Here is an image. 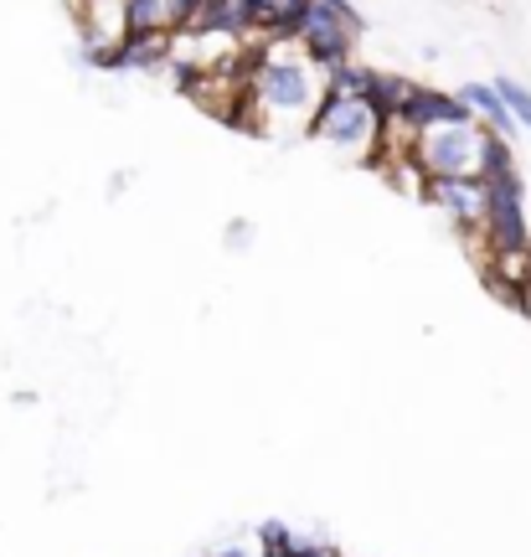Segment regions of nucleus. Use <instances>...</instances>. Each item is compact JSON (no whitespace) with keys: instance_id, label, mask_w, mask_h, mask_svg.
Here are the masks:
<instances>
[{"instance_id":"nucleus-1","label":"nucleus","mask_w":531,"mask_h":557,"mask_svg":"<svg viewBox=\"0 0 531 557\" xmlns=\"http://www.w3.org/2000/svg\"><path fill=\"white\" fill-rule=\"evenodd\" d=\"M376 129H382V114H376L367 99H341L331 88H320L316 94V114L305 124V135L310 139H325L335 145L341 156L351 160H367L372 165L376 156Z\"/></svg>"},{"instance_id":"nucleus-2","label":"nucleus","mask_w":531,"mask_h":557,"mask_svg":"<svg viewBox=\"0 0 531 557\" xmlns=\"http://www.w3.org/2000/svg\"><path fill=\"white\" fill-rule=\"evenodd\" d=\"M480 145H485V124H439V129H418L413 160L423 176H480Z\"/></svg>"},{"instance_id":"nucleus-3","label":"nucleus","mask_w":531,"mask_h":557,"mask_svg":"<svg viewBox=\"0 0 531 557\" xmlns=\"http://www.w3.org/2000/svg\"><path fill=\"white\" fill-rule=\"evenodd\" d=\"M480 243L485 248H527V181L521 171H501L485 181V218H480Z\"/></svg>"},{"instance_id":"nucleus-4","label":"nucleus","mask_w":531,"mask_h":557,"mask_svg":"<svg viewBox=\"0 0 531 557\" xmlns=\"http://www.w3.org/2000/svg\"><path fill=\"white\" fill-rule=\"evenodd\" d=\"M423 201L439 207L459 233H480V218H485V181L480 176H429Z\"/></svg>"},{"instance_id":"nucleus-5","label":"nucleus","mask_w":531,"mask_h":557,"mask_svg":"<svg viewBox=\"0 0 531 557\" xmlns=\"http://www.w3.org/2000/svg\"><path fill=\"white\" fill-rule=\"evenodd\" d=\"M480 278L491 284V295H501V299H506V305L516 310L521 289L531 284V259H527V248H485V253H480Z\"/></svg>"},{"instance_id":"nucleus-6","label":"nucleus","mask_w":531,"mask_h":557,"mask_svg":"<svg viewBox=\"0 0 531 557\" xmlns=\"http://www.w3.org/2000/svg\"><path fill=\"white\" fill-rule=\"evenodd\" d=\"M192 5L197 0H124V37H139V32H165L176 37L192 21Z\"/></svg>"},{"instance_id":"nucleus-7","label":"nucleus","mask_w":531,"mask_h":557,"mask_svg":"<svg viewBox=\"0 0 531 557\" xmlns=\"http://www.w3.org/2000/svg\"><path fill=\"white\" fill-rule=\"evenodd\" d=\"M418 129H439V124H470V109L454 99V94H439V88H413V99L403 109Z\"/></svg>"},{"instance_id":"nucleus-8","label":"nucleus","mask_w":531,"mask_h":557,"mask_svg":"<svg viewBox=\"0 0 531 557\" xmlns=\"http://www.w3.org/2000/svg\"><path fill=\"white\" fill-rule=\"evenodd\" d=\"M413 78H403V73H382V67H367V78H361V99L372 103L376 114L387 120V114H403L408 99H413Z\"/></svg>"},{"instance_id":"nucleus-9","label":"nucleus","mask_w":531,"mask_h":557,"mask_svg":"<svg viewBox=\"0 0 531 557\" xmlns=\"http://www.w3.org/2000/svg\"><path fill=\"white\" fill-rule=\"evenodd\" d=\"M171 41L165 32H139V37H119V67L129 73H165L171 62Z\"/></svg>"},{"instance_id":"nucleus-10","label":"nucleus","mask_w":531,"mask_h":557,"mask_svg":"<svg viewBox=\"0 0 531 557\" xmlns=\"http://www.w3.org/2000/svg\"><path fill=\"white\" fill-rule=\"evenodd\" d=\"M454 99H459L465 109H470V120L480 114V120H485V129H495L501 139H506V135L516 129V120L506 114V103H501V94H495L491 83H465V88H459Z\"/></svg>"},{"instance_id":"nucleus-11","label":"nucleus","mask_w":531,"mask_h":557,"mask_svg":"<svg viewBox=\"0 0 531 557\" xmlns=\"http://www.w3.org/2000/svg\"><path fill=\"white\" fill-rule=\"evenodd\" d=\"M376 171L387 176V186H393V191H403V197H413V201H423V191H429V176L418 171L413 156H403V160H376Z\"/></svg>"},{"instance_id":"nucleus-12","label":"nucleus","mask_w":531,"mask_h":557,"mask_svg":"<svg viewBox=\"0 0 531 557\" xmlns=\"http://www.w3.org/2000/svg\"><path fill=\"white\" fill-rule=\"evenodd\" d=\"M491 88L501 94V103H506V114H511V120L531 135V88H521V83H511V78H495Z\"/></svg>"},{"instance_id":"nucleus-13","label":"nucleus","mask_w":531,"mask_h":557,"mask_svg":"<svg viewBox=\"0 0 531 557\" xmlns=\"http://www.w3.org/2000/svg\"><path fill=\"white\" fill-rule=\"evenodd\" d=\"M83 62H88L94 73H119V41L114 47H83Z\"/></svg>"},{"instance_id":"nucleus-14","label":"nucleus","mask_w":531,"mask_h":557,"mask_svg":"<svg viewBox=\"0 0 531 557\" xmlns=\"http://www.w3.org/2000/svg\"><path fill=\"white\" fill-rule=\"evenodd\" d=\"M258 542H263V547H289L295 532H289L284 521H263V527H258Z\"/></svg>"},{"instance_id":"nucleus-15","label":"nucleus","mask_w":531,"mask_h":557,"mask_svg":"<svg viewBox=\"0 0 531 557\" xmlns=\"http://www.w3.org/2000/svg\"><path fill=\"white\" fill-rule=\"evenodd\" d=\"M295 557H341V553H335V547H316V542H299Z\"/></svg>"},{"instance_id":"nucleus-16","label":"nucleus","mask_w":531,"mask_h":557,"mask_svg":"<svg viewBox=\"0 0 531 557\" xmlns=\"http://www.w3.org/2000/svg\"><path fill=\"white\" fill-rule=\"evenodd\" d=\"M295 547L299 542H289V547H263V553H254V557H295Z\"/></svg>"},{"instance_id":"nucleus-17","label":"nucleus","mask_w":531,"mask_h":557,"mask_svg":"<svg viewBox=\"0 0 531 557\" xmlns=\"http://www.w3.org/2000/svg\"><path fill=\"white\" fill-rule=\"evenodd\" d=\"M516 310H521V315L531 320V284H527V289H521V299H516Z\"/></svg>"},{"instance_id":"nucleus-18","label":"nucleus","mask_w":531,"mask_h":557,"mask_svg":"<svg viewBox=\"0 0 531 557\" xmlns=\"http://www.w3.org/2000/svg\"><path fill=\"white\" fill-rule=\"evenodd\" d=\"M212 557H248V553H243V547H217Z\"/></svg>"},{"instance_id":"nucleus-19","label":"nucleus","mask_w":531,"mask_h":557,"mask_svg":"<svg viewBox=\"0 0 531 557\" xmlns=\"http://www.w3.org/2000/svg\"><path fill=\"white\" fill-rule=\"evenodd\" d=\"M527 259H531V243H527Z\"/></svg>"}]
</instances>
